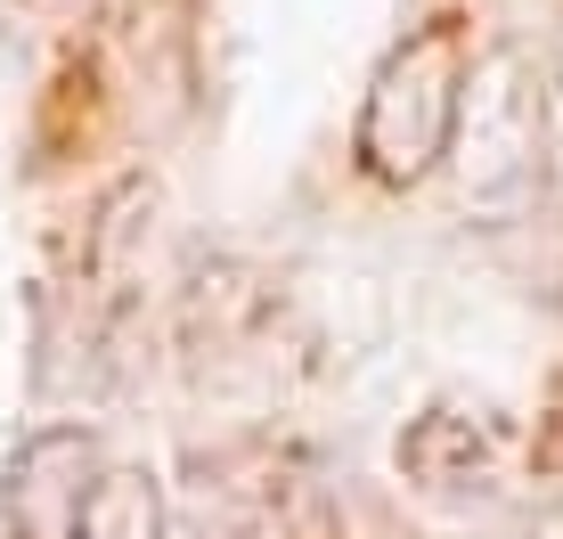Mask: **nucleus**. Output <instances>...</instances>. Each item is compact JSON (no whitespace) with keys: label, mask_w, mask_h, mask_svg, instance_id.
Segmentation results:
<instances>
[{"label":"nucleus","mask_w":563,"mask_h":539,"mask_svg":"<svg viewBox=\"0 0 563 539\" xmlns=\"http://www.w3.org/2000/svg\"><path fill=\"white\" fill-rule=\"evenodd\" d=\"M465 114V50L450 25H424L417 42H400L367 82L360 107V172L384 188H417L424 172L457 147Z\"/></svg>","instance_id":"f257e3e1"},{"label":"nucleus","mask_w":563,"mask_h":539,"mask_svg":"<svg viewBox=\"0 0 563 539\" xmlns=\"http://www.w3.org/2000/svg\"><path fill=\"white\" fill-rule=\"evenodd\" d=\"M465 131V205L498 213V205H522L539 188V114H531V90L515 82V57H498L490 82L474 90V107L457 114Z\"/></svg>","instance_id":"f03ea898"},{"label":"nucleus","mask_w":563,"mask_h":539,"mask_svg":"<svg viewBox=\"0 0 563 539\" xmlns=\"http://www.w3.org/2000/svg\"><path fill=\"white\" fill-rule=\"evenodd\" d=\"M164 531V507H155L147 474H107V491L82 507V531L74 539H155Z\"/></svg>","instance_id":"7ed1b4c3"}]
</instances>
